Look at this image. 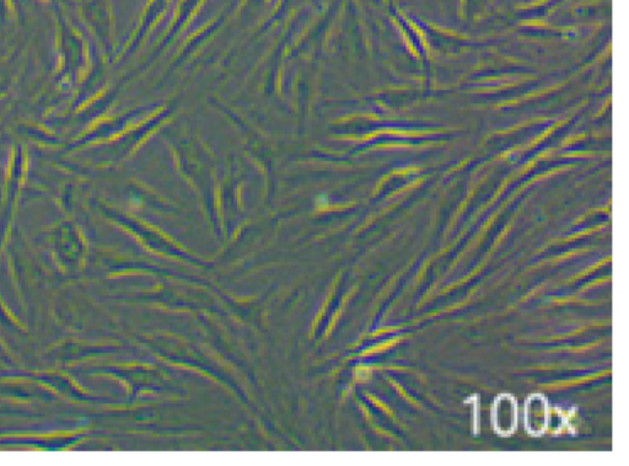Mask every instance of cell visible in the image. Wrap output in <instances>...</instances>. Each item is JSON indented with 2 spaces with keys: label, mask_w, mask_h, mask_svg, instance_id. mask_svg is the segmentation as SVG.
<instances>
[{
  "label": "cell",
  "mask_w": 629,
  "mask_h": 466,
  "mask_svg": "<svg viewBox=\"0 0 629 466\" xmlns=\"http://www.w3.org/2000/svg\"><path fill=\"white\" fill-rule=\"evenodd\" d=\"M494 422L498 431L508 433L514 430L516 425V410L513 399L500 397L496 402L494 410Z\"/></svg>",
  "instance_id": "1"
},
{
  "label": "cell",
  "mask_w": 629,
  "mask_h": 466,
  "mask_svg": "<svg viewBox=\"0 0 629 466\" xmlns=\"http://www.w3.org/2000/svg\"><path fill=\"white\" fill-rule=\"evenodd\" d=\"M537 400H538L537 402L530 400L529 405H527V408H527V414H526L527 425H529L530 431L533 432L542 431L543 427L546 425V421H544L546 405L542 401V399L537 397Z\"/></svg>",
  "instance_id": "2"
}]
</instances>
